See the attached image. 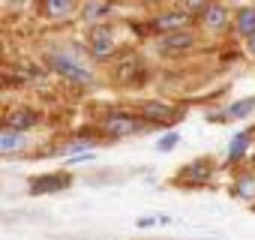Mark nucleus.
<instances>
[{
	"instance_id": "nucleus-19",
	"label": "nucleus",
	"mask_w": 255,
	"mask_h": 240,
	"mask_svg": "<svg viewBox=\"0 0 255 240\" xmlns=\"http://www.w3.org/2000/svg\"><path fill=\"white\" fill-rule=\"evenodd\" d=\"M207 6V0H186V12L192 15V12H201Z\"/></svg>"
},
{
	"instance_id": "nucleus-10",
	"label": "nucleus",
	"mask_w": 255,
	"mask_h": 240,
	"mask_svg": "<svg viewBox=\"0 0 255 240\" xmlns=\"http://www.w3.org/2000/svg\"><path fill=\"white\" fill-rule=\"evenodd\" d=\"M225 21H228V12H225V6H219V3H210V6L204 9V24H207L210 30H219V27H225Z\"/></svg>"
},
{
	"instance_id": "nucleus-8",
	"label": "nucleus",
	"mask_w": 255,
	"mask_h": 240,
	"mask_svg": "<svg viewBox=\"0 0 255 240\" xmlns=\"http://www.w3.org/2000/svg\"><path fill=\"white\" fill-rule=\"evenodd\" d=\"M186 21H189V12H168V15H159V18L153 21V27L162 30V33H171V30L183 27Z\"/></svg>"
},
{
	"instance_id": "nucleus-14",
	"label": "nucleus",
	"mask_w": 255,
	"mask_h": 240,
	"mask_svg": "<svg viewBox=\"0 0 255 240\" xmlns=\"http://www.w3.org/2000/svg\"><path fill=\"white\" fill-rule=\"evenodd\" d=\"M186 174H189L192 180H207V177H210V162L198 159V162H192V165L186 168Z\"/></svg>"
},
{
	"instance_id": "nucleus-5",
	"label": "nucleus",
	"mask_w": 255,
	"mask_h": 240,
	"mask_svg": "<svg viewBox=\"0 0 255 240\" xmlns=\"http://www.w3.org/2000/svg\"><path fill=\"white\" fill-rule=\"evenodd\" d=\"M33 123H36V114H33L30 108H15V111L6 117L3 129H6V132H24V129H30Z\"/></svg>"
},
{
	"instance_id": "nucleus-20",
	"label": "nucleus",
	"mask_w": 255,
	"mask_h": 240,
	"mask_svg": "<svg viewBox=\"0 0 255 240\" xmlns=\"http://www.w3.org/2000/svg\"><path fill=\"white\" fill-rule=\"evenodd\" d=\"M105 12H108V6H102V3H99V6H90V9H87L84 15H87V18L93 21V18H99V15H105Z\"/></svg>"
},
{
	"instance_id": "nucleus-1",
	"label": "nucleus",
	"mask_w": 255,
	"mask_h": 240,
	"mask_svg": "<svg viewBox=\"0 0 255 240\" xmlns=\"http://www.w3.org/2000/svg\"><path fill=\"white\" fill-rule=\"evenodd\" d=\"M45 60H48V66H51L54 72H60L63 78H69V81H75V84H90V81H93L90 69H84L81 63H75V60L66 57V54H48Z\"/></svg>"
},
{
	"instance_id": "nucleus-22",
	"label": "nucleus",
	"mask_w": 255,
	"mask_h": 240,
	"mask_svg": "<svg viewBox=\"0 0 255 240\" xmlns=\"http://www.w3.org/2000/svg\"><path fill=\"white\" fill-rule=\"evenodd\" d=\"M249 51H255V36H252V39H249Z\"/></svg>"
},
{
	"instance_id": "nucleus-17",
	"label": "nucleus",
	"mask_w": 255,
	"mask_h": 240,
	"mask_svg": "<svg viewBox=\"0 0 255 240\" xmlns=\"http://www.w3.org/2000/svg\"><path fill=\"white\" fill-rule=\"evenodd\" d=\"M237 192H240L243 198H255V177H243V180L237 183Z\"/></svg>"
},
{
	"instance_id": "nucleus-11",
	"label": "nucleus",
	"mask_w": 255,
	"mask_h": 240,
	"mask_svg": "<svg viewBox=\"0 0 255 240\" xmlns=\"http://www.w3.org/2000/svg\"><path fill=\"white\" fill-rule=\"evenodd\" d=\"M192 33H168L165 39H162V51H183V48H192Z\"/></svg>"
},
{
	"instance_id": "nucleus-16",
	"label": "nucleus",
	"mask_w": 255,
	"mask_h": 240,
	"mask_svg": "<svg viewBox=\"0 0 255 240\" xmlns=\"http://www.w3.org/2000/svg\"><path fill=\"white\" fill-rule=\"evenodd\" d=\"M252 108H255V99H243V102H234L228 114H231V117H246Z\"/></svg>"
},
{
	"instance_id": "nucleus-12",
	"label": "nucleus",
	"mask_w": 255,
	"mask_h": 240,
	"mask_svg": "<svg viewBox=\"0 0 255 240\" xmlns=\"http://www.w3.org/2000/svg\"><path fill=\"white\" fill-rule=\"evenodd\" d=\"M237 30L243 33V36H255V6H243L240 12H237Z\"/></svg>"
},
{
	"instance_id": "nucleus-3",
	"label": "nucleus",
	"mask_w": 255,
	"mask_h": 240,
	"mask_svg": "<svg viewBox=\"0 0 255 240\" xmlns=\"http://www.w3.org/2000/svg\"><path fill=\"white\" fill-rule=\"evenodd\" d=\"M102 129L108 135H132V132L141 129V123H138V120H132V117H126V114H111L105 123H102Z\"/></svg>"
},
{
	"instance_id": "nucleus-9",
	"label": "nucleus",
	"mask_w": 255,
	"mask_h": 240,
	"mask_svg": "<svg viewBox=\"0 0 255 240\" xmlns=\"http://www.w3.org/2000/svg\"><path fill=\"white\" fill-rule=\"evenodd\" d=\"M135 75H141V60L135 54H126L120 63H117V78L120 81H132Z\"/></svg>"
},
{
	"instance_id": "nucleus-23",
	"label": "nucleus",
	"mask_w": 255,
	"mask_h": 240,
	"mask_svg": "<svg viewBox=\"0 0 255 240\" xmlns=\"http://www.w3.org/2000/svg\"><path fill=\"white\" fill-rule=\"evenodd\" d=\"M12 3H24V0H12Z\"/></svg>"
},
{
	"instance_id": "nucleus-21",
	"label": "nucleus",
	"mask_w": 255,
	"mask_h": 240,
	"mask_svg": "<svg viewBox=\"0 0 255 240\" xmlns=\"http://www.w3.org/2000/svg\"><path fill=\"white\" fill-rule=\"evenodd\" d=\"M87 147H93V141H72L66 147V153H78V150H87Z\"/></svg>"
},
{
	"instance_id": "nucleus-13",
	"label": "nucleus",
	"mask_w": 255,
	"mask_h": 240,
	"mask_svg": "<svg viewBox=\"0 0 255 240\" xmlns=\"http://www.w3.org/2000/svg\"><path fill=\"white\" fill-rule=\"evenodd\" d=\"M27 144V138H24V132H6L3 129V135H0V150L3 153H12V150H21Z\"/></svg>"
},
{
	"instance_id": "nucleus-6",
	"label": "nucleus",
	"mask_w": 255,
	"mask_h": 240,
	"mask_svg": "<svg viewBox=\"0 0 255 240\" xmlns=\"http://www.w3.org/2000/svg\"><path fill=\"white\" fill-rule=\"evenodd\" d=\"M141 114H144V120H150V123H168V120L174 117V111L168 105H162V102H144Z\"/></svg>"
},
{
	"instance_id": "nucleus-4",
	"label": "nucleus",
	"mask_w": 255,
	"mask_h": 240,
	"mask_svg": "<svg viewBox=\"0 0 255 240\" xmlns=\"http://www.w3.org/2000/svg\"><path fill=\"white\" fill-rule=\"evenodd\" d=\"M90 48H93V54L96 57H108L111 51H114V39H111V30L108 27H93L90 30Z\"/></svg>"
},
{
	"instance_id": "nucleus-2",
	"label": "nucleus",
	"mask_w": 255,
	"mask_h": 240,
	"mask_svg": "<svg viewBox=\"0 0 255 240\" xmlns=\"http://www.w3.org/2000/svg\"><path fill=\"white\" fill-rule=\"evenodd\" d=\"M69 183H72V177H69V174H45V177H36V180L30 183V192H33V195L60 192V189H66Z\"/></svg>"
},
{
	"instance_id": "nucleus-7",
	"label": "nucleus",
	"mask_w": 255,
	"mask_h": 240,
	"mask_svg": "<svg viewBox=\"0 0 255 240\" xmlns=\"http://www.w3.org/2000/svg\"><path fill=\"white\" fill-rule=\"evenodd\" d=\"M75 9V0H42V12L48 18H66Z\"/></svg>"
},
{
	"instance_id": "nucleus-18",
	"label": "nucleus",
	"mask_w": 255,
	"mask_h": 240,
	"mask_svg": "<svg viewBox=\"0 0 255 240\" xmlns=\"http://www.w3.org/2000/svg\"><path fill=\"white\" fill-rule=\"evenodd\" d=\"M177 141H180V135H177V132H168V135H162V138L156 141V147H159V150H171Z\"/></svg>"
},
{
	"instance_id": "nucleus-15",
	"label": "nucleus",
	"mask_w": 255,
	"mask_h": 240,
	"mask_svg": "<svg viewBox=\"0 0 255 240\" xmlns=\"http://www.w3.org/2000/svg\"><path fill=\"white\" fill-rule=\"evenodd\" d=\"M246 147H249V135L243 132V135H234V141H231V150H228V156L231 159H240L243 153H246Z\"/></svg>"
}]
</instances>
